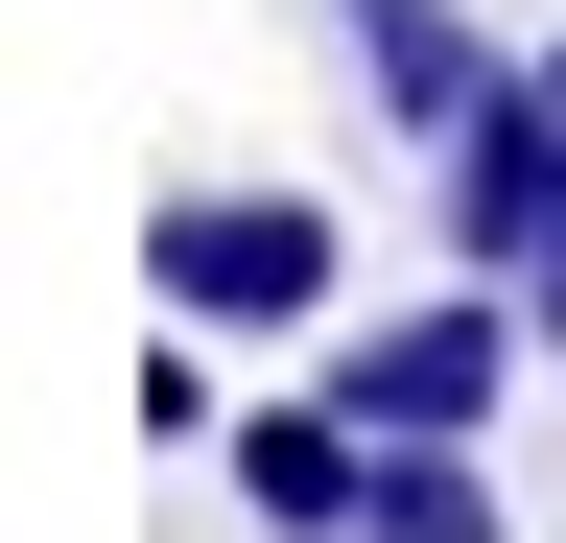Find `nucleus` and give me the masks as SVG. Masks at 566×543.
Here are the masks:
<instances>
[{
	"instance_id": "f257e3e1",
	"label": "nucleus",
	"mask_w": 566,
	"mask_h": 543,
	"mask_svg": "<svg viewBox=\"0 0 566 543\" xmlns=\"http://www.w3.org/2000/svg\"><path fill=\"white\" fill-rule=\"evenodd\" d=\"M520 331H543V307H495V260H472V284H424V307H378V331H354V355H331V401H354L378 449H472L495 401H520Z\"/></svg>"
},
{
	"instance_id": "7ed1b4c3",
	"label": "nucleus",
	"mask_w": 566,
	"mask_h": 543,
	"mask_svg": "<svg viewBox=\"0 0 566 543\" xmlns=\"http://www.w3.org/2000/svg\"><path fill=\"white\" fill-rule=\"evenodd\" d=\"M449 260H495V284H543V260H566V95H543V72L449 143Z\"/></svg>"
},
{
	"instance_id": "423d86ee",
	"label": "nucleus",
	"mask_w": 566,
	"mask_h": 543,
	"mask_svg": "<svg viewBox=\"0 0 566 543\" xmlns=\"http://www.w3.org/2000/svg\"><path fill=\"white\" fill-rule=\"evenodd\" d=\"M378 543H495V497H472V449H378Z\"/></svg>"
},
{
	"instance_id": "20e7f679",
	"label": "nucleus",
	"mask_w": 566,
	"mask_h": 543,
	"mask_svg": "<svg viewBox=\"0 0 566 543\" xmlns=\"http://www.w3.org/2000/svg\"><path fill=\"white\" fill-rule=\"evenodd\" d=\"M331 24H354V72H378V118H401V143H472V118L520 95L472 0H331Z\"/></svg>"
},
{
	"instance_id": "f03ea898",
	"label": "nucleus",
	"mask_w": 566,
	"mask_h": 543,
	"mask_svg": "<svg viewBox=\"0 0 566 543\" xmlns=\"http://www.w3.org/2000/svg\"><path fill=\"white\" fill-rule=\"evenodd\" d=\"M142 284L189 331H307L331 307V213L307 189H189V213H142Z\"/></svg>"
},
{
	"instance_id": "39448f33",
	"label": "nucleus",
	"mask_w": 566,
	"mask_h": 543,
	"mask_svg": "<svg viewBox=\"0 0 566 543\" xmlns=\"http://www.w3.org/2000/svg\"><path fill=\"white\" fill-rule=\"evenodd\" d=\"M237 497H260V543H378V426H354V401H260Z\"/></svg>"
},
{
	"instance_id": "6e6552de",
	"label": "nucleus",
	"mask_w": 566,
	"mask_h": 543,
	"mask_svg": "<svg viewBox=\"0 0 566 543\" xmlns=\"http://www.w3.org/2000/svg\"><path fill=\"white\" fill-rule=\"evenodd\" d=\"M543 95H566V48H543Z\"/></svg>"
},
{
	"instance_id": "0eeeda50",
	"label": "nucleus",
	"mask_w": 566,
	"mask_h": 543,
	"mask_svg": "<svg viewBox=\"0 0 566 543\" xmlns=\"http://www.w3.org/2000/svg\"><path fill=\"white\" fill-rule=\"evenodd\" d=\"M543 355H566V260H543Z\"/></svg>"
}]
</instances>
